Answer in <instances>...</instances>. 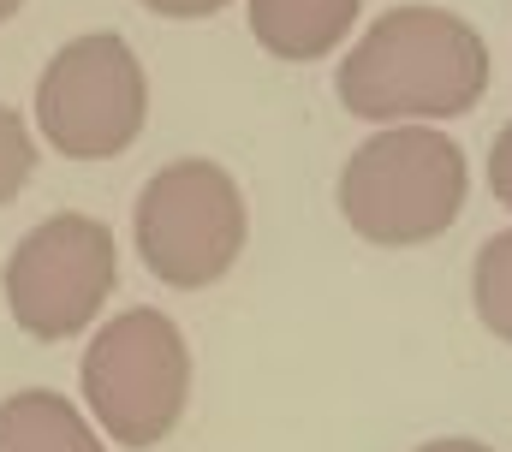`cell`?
I'll use <instances>...</instances> for the list:
<instances>
[{
	"mask_svg": "<svg viewBox=\"0 0 512 452\" xmlns=\"http://www.w3.org/2000/svg\"><path fill=\"white\" fill-rule=\"evenodd\" d=\"M334 90H340L346 113L376 119V125L453 119L483 102L489 48L447 6H393L340 60Z\"/></svg>",
	"mask_w": 512,
	"mask_h": 452,
	"instance_id": "6da1fadb",
	"label": "cell"
},
{
	"mask_svg": "<svg viewBox=\"0 0 512 452\" xmlns=\"http://www.w3.org/2000/svg\"><path fill=\"white\" fill-rule=\"evenodd\" d=\"M471 191L465 149L429 125L376 131L340 173V215L370 244H429L459 221Z\"/></svg>",
	"mask_w": 512,
	"mask_h": 452,
	"instance_id": "7a4b0ae2",
	"label": "cell"
},
{
	"mask_svg": "<svg viewBox=\"0 0 512 452\" xmlns=\"http://www.w3.org/2000/svg\"><path fill=\"white\" fill-rule=\"evenodd\" d=\"M191 393V351L173 316L137 304L102 322L84 351V399L90 417L120 447H155L179 429Z\"/></svg>",
	"mask_w": 512,
	"mask_h": 452,
	"instance_id": "3957f363",
	"label": "cell"
},
{
	"mask_svg": "<svg viewBox=\"0 0 512 452\" xmlns=\"http://www.w3.org/2000/svg\"><path fill=\"white\" fill-rule=\"evenodd\" d=\"M245 191L215 161H173L137 197V256L155 280L197 292L215 286L245 250Z\"/></svg>",
	"mask_w": 512,
	"mask_h": 452,
	"instance_id": "277c9868",
	"label": "cell"
},
{
	"mask_svg": "<svg viewBox=\"0 0 512 452\" xmlns=\"http://www.w3.org/2000/svg\"><path fill=\"white\" fill-rule=\"evenodd\" d=\"M143 119H149V78L114 30L66 42L36 84V125L66 161L126 155Z\"/></svg>",
	"mask_w": 512,
	"mask_h": 452,
	"instance_id": "5b68a950",
	"label": "cell"
},
{
	"mask_svg": "<svg viewBox=\"0 0 512 452\" xmlns=\"http://www.w3.org/2000/svg\"><path fill=\"white\" fill-rule=\"evenodd\" d=\"M120 280L114 232L96 215H48L6 256V310L30 339L84 334Z\"/></svg>",
	"mask_w": 512,
	"mask_h": 452,
	"instance_id": "8992f818",
	"label": "cell"
},
{
	"mask_svg": "<svg viewBox=\"0 0 512 452\" xmlns=\"http://www.w3.org/2000/svg\"><path fill=\"white\" fill-rule=\"evenodd\" d=\"M364 0H251V36L274 60H322L334 54Z\"/></svg>",
	"mask_w": 512,
	"mask_h": 452,
	"instance_id": "52a82bcc",
	"label": "cell"
},
{
	"mask_svg": "<svg viewBox=\"0 0 512 452\" xmlns=\"http://www.w3.org/2000/svg\"><path fill=\"white\" fill-rule=\"evenodd\" d=\"M0 452H108L66 393L30 387L0 399Z\"/></svg>",
	"mask_w": 512,
	"mask_h": 452,
	"instance_id": "ba28073f",
	"label": "cell"
},
{
	"mask_svg": "<svg viewBox=\"0 0 512 452\" xmlns=\"http://www.w3.org/2000/svg\"><path fill=\"white\" fill-rule=\"evenodd\" d=\"M471 292H477V316H483V328L512 345V232H495V238L477 250Z\"/></svg>",
	"mask_w": 512,
	"mask_h": 452,
	"instance_id": "9c48e42d",
	"label": "cell"
},
{
	"mask_svg": "<svg viewBox=\"0 0 512 452\" xmlns=\"http://www.w3.org/2000/svg\"><path fill=\"white\" fill-rule=\"evenodd\" d=\"M30 179H36V143L24 131V119L0 102V203H12Z\"/></svg>",
	"mask_w": 512,
	"mask_h": 452,
	"instance_id": "30bf717a",
	"label": "cell"
},
{
	"mask_svg": "<svg viewBox=\"0 0 512 452\" xmlns=\"http://www.w3.org/2000/svg\"><path fill=\"white\" fill-rule=\"evenodd\" d=\"M489 191H495V203L512 209V125L495 137V149H489Z\"/></svg>",
	"mask_w": 512,
	"mask_h": 452,
	"instance_id": "8fae6325",
	"label": "cell"
},
{
	"mask_svg": "<svg viewBox=\"0 0 512 452\" xmlns=\"http://www.w3.org/2000/svg\"><path fill=\"white\" fill-rule=\"evenodd\" d=\"M137 6H149V12H161V18H209V12H221V6H233V0H137Z\"/></svg>",
	"mask_w": 512,
	"mask_h": 452,
	"instance_id": "7c38bea8",
	"label": "cell"
},
{
	"mask_svg": "<svg viewBox=\"0 0 512 452\" xmlns=\"http://www.w3.org/2000/svg\"><path fill=\"white\" fill-rule=\"evenodd\" d=\"M417 452H495V447H483V441H429Z\"/></svg>",
	"mask_w": 512,
	"mask_h": 452,
	"instance_id": "4fadbf2b",
	"label": "cell"
},
{
	"mask_svg": "<svg viewBox=\"0 0 512 452\" xmlns=\"http://www.w3.org/2000/svg\"><path fill=\"white\" fill-rule=\"evenodd\" d=\"M18 6H24V0H0V24H6V18H12Z\"/></svg>",
	"mask_w": 512,
	"mask_h": 452,
	"instance_id": "5bb4252c",
	"label": "cell"
}]
</instances>
